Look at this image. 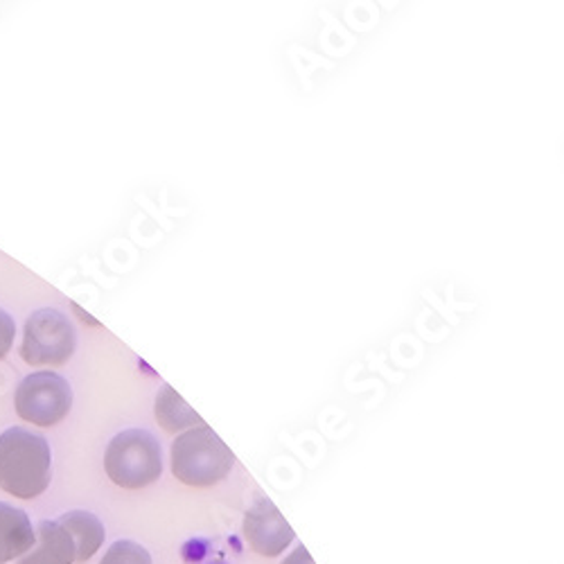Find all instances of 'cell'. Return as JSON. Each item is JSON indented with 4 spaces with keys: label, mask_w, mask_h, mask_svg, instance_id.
<instances>
[{
    "label": "cell",
    "mask_w": 564,
    "mask_h": 564,
    "mask_svg": "<svg viewBox=\"0 0 564 564\" xmlns=\"http://www.w3.org/2000/svg\"><path fill=\"white\" fill-rule=\"evenodd\" d=\"M53 479L48 441L23 427L0 434V488L17 499H36Z\"/></svg>",
    "instance_id": "6da1fadb"
},
{
    "label": "cell",
    "mask_w": 564,
    "mask_h": 564,
    "mask_svg": "<svg viewBox=\"0 0 564 564\" xmlns=\"http://www.w3.org/2000/svg\"><path fill=\"white\" fill-rule=\"evenodd\" d=\"M172 475L191 488H210L224 481L235 463L232 452L210 430L197 427L176 436L170 449Z\"/></svg>",
    "instance_id": "7a4b0ae2"
},
{
    "label": "cell",
    "mask_w": 564,
    "mask_h": 564,
    "mask_svg": "<svg viewBox=\"0 0 564 564\" xmlns=\"http://www.w3.org/2000/svg\"><path fill=\"white\" fill-rule=\"evenodd\" d=\"M105 469L109 479L124 490L148 488L163 475L161 443L145 430H127L109 443Z\"/></svg>",
    "instance_id": "3957f363"
},
{
    "label": "cell",
    "mask_w": 564,
    "mask_h": 564,
    "mask_svg": "<svg viewBox=\"0 0 564 564\" xmlns=\"http://www.w3.org/2000/svg\"><path fill=\"white\" fill-rule=\"evenodd\" d=\"M75 348V325L64 312L43 307L28 316L21 341V357L25 364L57 368L73 359Z\"/></svg>",
    "instance_id": "277c9868"
},
{
    "label": "cell",
    "mask_w": 564,
    "mask_h": 564,
    "mask_svg": "<svg viewBox=\"0 0 564 564\" xmlns=\"http://www.w3.org/2000/svg\"><path fill=\"white\" fill-rule=\"evenodd\" d=\"M17 415L36 427H55L73 409V389L68 380L53 370L28 375L14 393Z\"/></svg>",
    "instance_id": "5b68a950"
},
{
    "label": "cell",
    "mask_w": 564,
    "mask_h": 564,
    "mask_svg": "<svg viewBox=\"0 0 564 564\" xmlns=\"http://www.w3.org/2000/svg\"><path fill=\"white\" fill-rule=\"evenodd\" d=\"M245 538L249 546L264 555L278 557L294 542L296 533L271 499H258L245 514Z\"/></svg>",
    "instance_id": "8992f818"
},
{
    "label": "cell",
    "mask_w": 564,
    "mask_h": 564,
    "mask_svg": "<svg viewBox=\"0 0 564 564\" xmlns=\"http://www.w3.org/2000/svg\"><path fill=\"white\" fill-rule=\"evenodd\" d=\"M34 546L17 560V564H73L75 542L59 522H41L34 529Z\"/></svg>",
    "instance_id": "52a82bcc"
},
{
    "label": "cell",
    "mask_w": 564,
    "mask_h": 564,
    "mask_svg": "<svg viewBox=\"0 0 564 564\" xmlns=\"http://www.w3.org/2000/svg\"><path fill=\"white\" fill-rule=\"evenodd\" d=\"M36 542L34 529L25 510L0 501V564L25 555Z\"/></svg>",
    "instance_id": "ba28073f"
},
{
    "label": "cell",
    "mask_w": 564,
    "mask_h": 564,
    "mask_svg": "<svg viewBox=\"0 0 564 564\" xmlns=\"http://www.w3.org/2000/svg\"><path fill=\"white\" fill-rule=\"evenodd\" d=\"M75 542V562L84 564L96 555L105 544V527L93 512L86 510H70L64 512L57 520Z\"/></svg>",
    "instance_id": "9c48e42d"
},
{
    "label": "cell",
    "mask_w": 564,
    "mask_h": 564,
    "mask_svg": "<svg viewBox=\"0 0 564 564\" xmlns=\"http://www.w3.org/2000/svg\"><path fill=\"white\" fill-rule=\"evenodd\" d=\"M159 425L170 432H191L197 427H204L206 422L195 413V409L187 404L172 387H163L161 393L156 395V406H154Z\"/></svg>",
    "instance_id": "30bf717a"
},
{
    "label": "cell",
    "mask_w": 564,
    "mask_h": 564,
    "mask_svg": "<svg viewBox=\"0 0 564 564\" xmlns=\"http://www.w3.org/2000/svg\"><path fill=\"white\" fill-rule=\"evenodd\" d=\"M100 564H152V555L145 546L131 540H120L109 546Z\"/></svg>",
    "instance_id": "8fae6325"
},
{
    "label": "cell",
    "mask_w": 564,
    "mask_h": 564,
    "mask_svg": "<svg viewBox=\"0 0 564 564\" xmlns=\"http://www.w3.org/2000/svg\"><path fill=\"white\" fill-rule=\"evenodd\" d=\"M14 337H17L14 316H10V312L0 307V359H3L12 350Z\"/></svg>",
    "instance_id": "7c38bea8"
},
{
    "label": "cell",
    "mask_w": 564,
    "mask_h": 564,
    "mask_svg": "<svg viewBox=\"0 0 564 564\" xmlns=\"http://www.w3.org/2000/svg\"><path fill=\"white\" fill-rule=\"evenodd\" d=\"M282 564H316V562L312 560L310 551H307L303 544H299V546L285 557V562H282Z\"/></svg>",
    "instance_id": "4fadbf2b"
}]
</instances>
